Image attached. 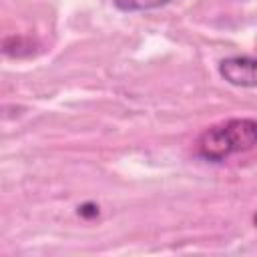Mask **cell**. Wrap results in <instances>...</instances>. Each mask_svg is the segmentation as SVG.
I'll use <instances>...</instances> for the list:
<instances>
[{
    "label": "cell",
    "instance_id": "5",
    "mask_svg": "<svg viewBox=\"0 0 257 257\" xmlns=\"http://www.w3.org/2000/svg\"><path fill=\"white\" fill-rule=\"evenodd\" d=\"M78 215H82V217H86V219L96 217V215H98V207H96V205H92V203H86V205L78 207Z\"/></svg>",
    "mask_w": 257,
    "mask_h": 257
},
{
    "label": "cell",
    "instance_id": "2",
    "mask_svg": "<svg viewBox=\"0 0 257 257\" xmlns=\"http://www.w3.org/2000/svg\"><path fill=\"white\" fill-rule=\"evenodd\" d=\"M255 58L253 56H229L219 62V74L233 86H255Z\"/></svg>",
    "mask_w": 257,
    "mask_h": 257
},
{
    "label": "cell",
    "instance_id": "4",
    "mask_svg": "<svg viewBox=\"0 0 257 257\" xmlns=\"http://www.w3.org/2000/svg\"><path fill=\"white\" fill-rule=\"evenodd\" d=\"M32 46H34V42L28 40V38L10 36V38H6V40L2 42L0 50H2L4 54H8V56H28V54H32V50H34Z\"/></svg>",
    "mask_w": 257,
    "mask_h": 257
},
{
    "label": "cell",
    "instance_id": "1",
    "mask_svg": "<svg viewBox=\"0 0 257 257\" xmlns=\"http://www.w3.org/2000/svg\"><path fill=\"white\" fill-rule=\"evenodd\" d=\"M257 143V122L253 118H231L205 128L197 141L199 157L221 163L231 155L247 153Z\"/></svg>",
    "mask_w": 257,
    "mask_h": 257
},
{
    "label": "cell",
    "instance_id": "3",
    "mask_svg": "<svg viewBox=\"0 0 257 257\" xmlns=\"http://www.w3.org/2000/svg\"><path fill=\"white\" fill-rule=\"evenodd\" d=\"M175 0H112V4L122 12H147L161 6H167Z\"/></svg>",
    "mask_w": 257,
    "mask_h": 257
}]
</instances>
